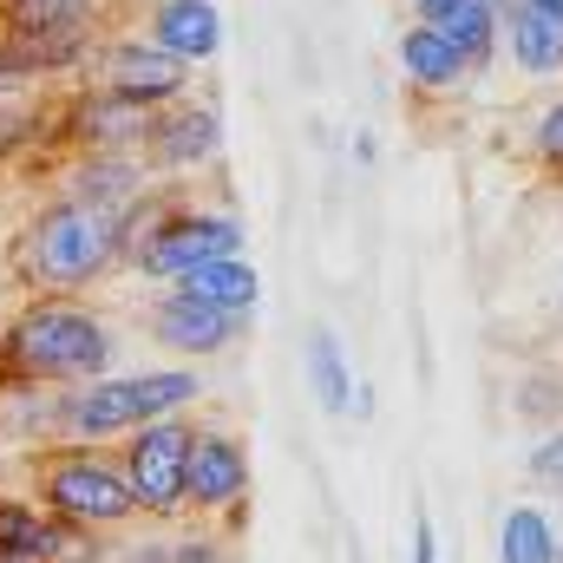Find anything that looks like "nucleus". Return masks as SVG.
Masks as SVG:
<instances>
[{
	"label": "nucleus",
	"instance_id": "1",
	"mask_svg": "<svg viewBox=\"0 0 563 563\" xmlns=\"http://www.w3.org/2000/svg\"><path fill=\"white\" fill-rule=\"evenodd\" d=\"M106 361H112V334L66 301L26 308L7 334V374L20 380H79V374H99Z\"/></svg>",
	"mask_w": 563,
	"mask_h": 563
},
{
	"label": "nucleus",
	"instance_id": "2",
	"mask_svg": "<svg viewBox=\"0 0 563 563\" xmlns=\"http://www.w3.org/2000/svg\"><path fill=\"white\" fill-rule=\"evenodd\" d=\"M112 256H119V217L106 203H92V197L46 210L33 223V236H26V269L40 282H53V288L92 282Z\"/></svg>",
	"mask_w": 563,
	"mask_h": 563
},
{
	"label": "nucleus",
	"instance_id": "3",
	"mask_svg": "<svg viewBox=\"0 0 563 563\" xmlns=\"http://www.w3.org/2000/svg\"><path fill=\"white\" fill-rule=\"evenodd\" d=\"M184 400H197V380H190V374L99 380V387H86V394L66 407V420L79 426V432H125V426H151L157 413H170V407H184Z\"/></svg>",
	"mask_w": 563,
	"mask_h": 563
},
{
	"label": "nucleus",
	"instance_id": "4",
	"mask_svg": "<svg viewBox=\"0 0 563 563\" xmlns=\"http://www.w3.org/2000/svg\"><path fill=\"white\" fill-rule=\"evenodd\" d=\"M190 445H197V432H190V426H177V420L139 426L125 485H132V498H139L144 511L170 518V511L190 498V492H184V478H190Z\"/></svg>",
	"mask_w": 563,
	"mask_h": 563
},
{
	"label": "nucleus",
	"instance_id": "5",
	"mask_svg": "<svg viewBox=\"0 0 563 563\" xmlns=\"http://www.w3.org/2000/svg\"><path fill=\"white\" fill-rule=\"evenodd\" d=\"M46 505L59 518H73V525H112V518H132L139 498H132V485L112 465H99V459H59L46 472Z\"/></svg>",
	"mask_w": 563,
	"mask_h": 563
},
{
	"label": "nucleus",
	"instance_id": "6",
	"mask_svg": "<svg viewBox=\"0 0 563 563\" xmlns=\"http://www.w3.org/2000/svg\"><path fill=\"white\" fill-rule=\"evenodd\" d=\"M236 243H243V230L230 217H170L164 230L144 236L139 263L151 276H190V269H203L217 256H236Z\"/></svg>",
	"mask_w": 563,
	"mask_h": 563
},
{
	"label": "nucleus",
	"instance_id": "7",
	"mask_svg": "<svg viewBox=\"0 0 563 563\" xmlns=\"http://www.w3.org/2000/svg\"><path fill=\"white\" fill-rule=\"evenodd\" d=\"M243 485H250L243 445H236L230 432H203V439L190 445V478H184V492H190L203 511H223V505L243 498Z\"/></svg>",
	"mask_w": 563,
	"mask_h": 563
},
{
	"label": "nucleus",
	"instance_id": "8",
	"mask_svg": "<svg viewBox=\"0 0 563 563\" xmlns=\"http://www.w3.org/2000/svg\"><path fill=\"white\" fill-rule=\"evenodd\" d=\"M511 59L531 79L563 73V0H511Z\"/></svg>",
	"mask_w": 563,
	"mask_h": 563
},
{
	"label": "nucleus",
	"instance_id": "9",
	"mask_svg": "<svg viewBox=\"0 0 563 563\" xmlns=\"http://www.w3.org/2000/svg\"><path fill=\"white\" fill-rule=\"evenodd\" d=\"M230 334H236V314L230 308H210V301H197L184 288L157 308V341H170L184 354H217V347H230Z\"/></svg>",
	"mask_w": 563,
	"mask_h": 563
},
{
	"label": "nucleus",
	"instance_id": "10",
	"mask_svg": "<svg viewBox=\"0 0 563 563\" xmlns=\"http://www.w3.org/2000/svg\"><path fill=\"white\" fill-rule=\"evenodd\" d=\"M413 13H420V26L445 33L472 66H485L498 46V7H485V0H420Z\"/></svg>",
	"mask_w": 563,
	"mask_h": 563
},
{
	"label": "nucleus",
	"instance_id": "11",
	"mask_svg": "<svg viewBox=\"0 0 563 563\" xmlns=\"http://www.w3.org/2000/svg\"><path fill=\"white\" fill-rule=\"evenodd\" d=\"M106 73H112V92H125V99H170L177 86H184V59H170L164 46H119L112 59H106Z\"/></svg>",
	"mask_w": 563,
	"mask_h": 563
},
{
	"label": "nucleus",
	"instance_id": "12",
	"mask_svg": "<svg viewBox=\"0 0 563 563\" xmlns=\"http://www.w3.org/2000/svg\"><path fill=\"white\" fill-rule=\"evenodd\" d=\"M157 46L170 59H210L223 46V26H217V7L210 0H164L157 7Z\"/></svg>",
	"mask_w": 563,
	"mask_h": 563
},
{
	"label": "nucleus",
	"instance_id": "13",
	"mask_svg": "<svg viewBox=\"0 0 563 563\" xmlns=\"http://www.w3.org/2000/svg\"><path fill=\"white\" fill-rule=\"evenodd\" d=\"M400 66L413 73V86H426V92H452V86L472 73V59H465L445 33H432V26H407V40H400Z\"/></svg>",
	"mask_w": 563,
	"mask_h": 563
},
{
	"label": "nucleus",
	"instance_id": "14",
	"mask_svg": "<svg viewBox=\"0 0 563 563\" xmlns=\"http://www.w3.org/2000/svg\"><path fill=\"white\" fill-rule=\"evenodd\" d=\"M498 563H563L558 525H551L538 505L505 511V525H498Z\"/></svg>",
	"mask_w": 563,
	"mask_h": 563
},
{
	"label": "nucleus",
	"instance_id": "15",
	"mask_svg": "<svg viewBox=\"0 0 563 563\" xmlns=\"http://www.w3.org/2000/svg\"><path fill=\"white\" fill-rule=\"evenodd\" d=\"M184 282V295H197V301H210V308H230V314H243V308H256V269L250 263H236V256H217V263H203V269H190Z\"/></svg>",
	"mask_w": 563,
	"mask_h": 563
},
{
	"label": "nucleus",
	"instance_id": "16",
	"mask_svg": "<svg viewBox=\"0 0 563 563\" xmlns=\"http://www.w3.org/2000/svg\"><path fill=\"white\" fill-rule=\"evenodd\" d=\"M144 132H151L157 164H197V157L217 151V119H210V112H170V119H157V125H144Z\"/></svg>",
	"mask_w": 563,
	"mask_h": 563
},
{
	"label": "nucleus",
	"instance_id": "17",
	"mask_svg": "<svg viewBox=\"0 0 563 563\" xmlns=\"http://www.w3.org/2000/svg\"><path fill=\"white\" fill-rule=\"evenodd\" d=\"M308 374H314L321 407H328V413H347L354 387H347V361H341V347H334V334H328V328H321V334H308Z\"/></svg>",
	"mask_w": 563,
	"mask_h": 563
},
{
	"label": "nucleus",
	"instance_id": "18",
	"mask_svg": "<svg viewBox=\"0 0 563 563\" xmlns=\"http://www.w3.org/2000/svg\"><path fill=\"white\" fill-rule=\"evenodd\" d=\"M46 518H33V505H0V563H33Z\"/></svg>",
	"mask_w": 563,
	"mask_h": 563
},
{
	"label": "nucleus",
	"instance_id": "19",
	"mask_svg": "<svg viewBox=\"0 0 563 563\" xmlns=\"http://www.w3.org/2000/svg\"><path fill=\"white\" fill-rule=\"evenodd\" d=\"M538 157L563 170V99L551 106V112H544V119H538Z\"/></svg>",
	"mask_w": 563,
	"mask_h": 563
},
{
	"label": "nucleus",
	"instance_id": "20",
	"mask_svg": "<svg viewBox=\"0 0 563 563\" xmlns=\"http://www.w3.org/2000/svg\"><path fill=\"white\" fill-rule=\"evenodd\" d=\"M531 472H538V478H558V485H563V432H551V439L531 452Z\"/></svg>",
	"mask_w": 563,
	"mask_h": 563
},
{
	"label": "nucleus",
	"instance_id": "21",
	"mask_svg": "<svg viewBox=\"0 0 563 563\" xmlns=\"http://www.w3.org/2000/svg\"><path fill=\"white\" fill-rule=\"evenodd\" d=\"M413 563H432V525H413Z\"/></svg>",
	"mask_w": 563,
	"mask_h": 563
},
{
	"label": "nucleus",
	"instance_id": "22",
	"mask_svg": "<svg viewBox=\"0 0 563 563\" xmlns=\"http://www.w3.org/2000/svg\"><path fill=\"white\" fill-rule=\"evenodd\" d=\"M26 139V125H20V119H7V112H0V151H13V144Z\"/></svg>",
	"mask_w": 563,
	"mask_h": 563
},
{
	"label": "nucleus",
	"instance_id": "23",
	"mask_svg": "<svg viewBox=\"0 0 563 563\" xmlns=\"http://www.w3.org/2000/svg\"><path fill=\"white\" fill-rule=\"evenodd\" d=\"M485 7H498V0H485Z\"/></svg>",
	"mask_w": 563,
	"mask_h": 563
}]
</instances>
